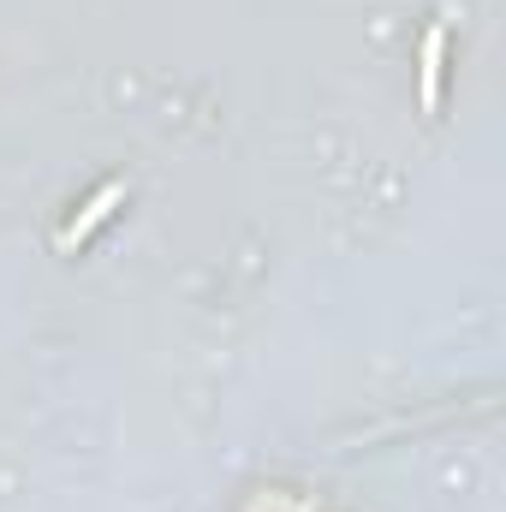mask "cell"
Returning <instances> with one entry per match:
<instances>
[{"instance_id": "6da1fadb", "label": "cell", "mask_w": 506, "mask_h": 512, "mask_svg": "<svg viewBox=\"0 0 506 512\" xmlns=\"http://www.w3.org/2000/svg\"><path fill=\"white\" fill-rule=\"evenodd\" d=\"M120 203H126V185H120V179H108V185H102V191L84 203V215H78V221L60 233V251H78V245H84V239H90V233H96V227H102V221H108Z\"/></svg>"}, {"instance_id": "7a4b0ae2", "label": "cell", "mask_w": 506, "mask_h": 512, "mask_svg": "<svg viewBox=\"0 0 506 512\" xmlns=\"http://www.w3.org/2000/svg\"><path fill=\"white\" fill-rule=\"evenodd\" d=\"M441 66H447V30L429 24L423 30V66H417V96H423V114L441 108Z\"/></svg>"}]
</instances>
